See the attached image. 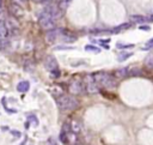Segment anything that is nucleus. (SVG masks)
I'll use <instances>...</instances> for the list:
<instances>
[{"label":"nucleus","instance_id":"obj_6","mask_svg":"<svg viewBox=\"0 0 153 145\" xmlns=\"http://www.w3.org/2000/svg\"><path fill=\"white\" fill-rule=\"evenodd\" d=\"M59 64H57L56 59L53 57V55H48L44 60V66L48 71L53 72V71H56V70H59V66H57Z\"/></svg>","mask_w":153,"mask_h":145},{"label":"nucleus","instance_id":"obj_18","mask_svg":"<svg viewBox=\"0 0 153 145\" xmlns=\"http://www.w3.org/2000/svg\"><path fill=\"white\" fill-rule=\"evenodd\" d=\"M151 48H153V39H151V40H148V41H147L146 47H144V48H142V50H148V49H151Z\"/></svg>","mask_w":153,"mask_h":145},{"label":"nucleus","instance_id":"obj_7","mask_svg":"<svg viewBox=\"0 0 153 145\" xmlns=\"http://www.w3.org/2000/svg\"><path fill=\"white\" fill-rule=\"evenodd\" d=\"M68 125H69V131L74 134H79L83 130V125L78 120H72L71 122H68Z\"/></svg>","mask_w":153,"mask_h":145},{"label":"nucleus","instance_id":"obj_17","mask_svg":"<svg viewBox=\"0 0 153 145\" xmlns=\"http://www.w3.org/2000/svg\"><path fill=\"white\" fill-rule=\"evenodd\" d=\"M135 45H133V43H128V45H126V43H117L116 45V47L119 48V49H127V48H133Z\"/></svg>","mask_w":153,"mask_h":145},{"label":"nucleus","instance_id":"obj_9","mask_svg":"<svg viewBox=\"0 0 153 145\" xmlns=\"http://www.w3.org/2000/svg\"><path fill=\"white\" fill-rule=\"evenodd\" d=\"M7 35H9V30L6 24L3 21H0V39H6Z\"/></svg>","mask_w":153,"mask_h":145},{"label":"nucleus","instance_id":"obj_13","mask_svg":"<svg viewBox=\"0 0 153 145\" xmlns=\"http://www.w3.org/2000/svg\"><path fill=\"white\" fill-rule=\"evenodd\" d=\"M129 27H130V23H124V24H121V25L116 27L115 29H112L111 31H112V32H119V31H122V30H126V29H128Z\"/></svg>","mask_w":153,"mask_h":145},{"label":"nucleus","instance_id":"obj_23","mask_svg":"<svg viewBox=\"0 0 153 145\" xmlns=\"http://www.w3.org/2000/svg\"><path fill=\"white\" fill-rule=\"evenodd\" d=\"M34 1H36V3H42V0H34Z\"/></svg>","mask_w":153,"mask_h":145},{"label":"nucleus","instance_id":"obj_22","mask_svg":"<svg viewBox=\"0 0 153 145\" xmlns=\"http://www.w3.org/2000/svg\"><path fill=\"white\" fill-rule=\"evenodd\" d=\"M3 9V0H0V10Z\"/></svg>","mask_w":153,"mask_h":145},{"label":"nucleus","instance_id":"obj_4","mask_svg":"<svg viewBox=\"0 0 153 145\" xmlns=\"http://www.w3.org/2000/svg\"><path fill=\"white\" fill-rule=\"evenodd\" d=\"M68 90L69 93L73 94V95H80L85 91V88H84V84L80 82V80H72L69 83V86H68Z\"/></svg>","mask_w":153,"mask_h":145},{"label":"nucleus","instance_id":"obj_11","mask_svg":"<svg viewBox=\"0 0 153 145\" xmlns=\"http://www.w3.org/2000/svg\"><path fill=\"white\" fill-rule=\"evenodd\" d=\"M132 55H133V53H130V52H124V53H121L120 55L117 57V60H119L120 62H122V61H124V60L129 59Z\"/></svg>","mask_w":153,"mask_h":145},{"label":"nucleus","instance_id":"obj_21","mask_svg":"<svg viewBox=\"0 0 153 145\" xmlns=\"http://www.w3.org/2000/svg\"><path fill=\"white\" fill-rule=\"evenodd\" d=\"M11 133H12L13 136H16L17 138H19V137H21V133H19L18 131H11Z\"/></svg>","mask_w":153,"mask_h":145},{"label":"nucleus","instance_id":"obj_3","mask_svg":"<svg viewBox=\"0 0 153 145\" xmlns=\"http://www.w3.org/2000/svg\"><path fill=\"white\" fill-rule=\"evenodd\" d=\"M56 104L62 111H73L78 107L79 102L71 95H60L56 97Z\"/></svg>","mask_w":153,"mask_h":145},{"label":"nucleus","instance_id":"obj_20","mask_svg":"<svg viewBox=\"0 0 153 145\" xmlns=\"http://www.w3.org/2000/svg\"><path fill=\"white\" fill-rule=\"evenodd\" d=\"M139 29H140V30H146V31L151 30V28H149L148 25H141V27H139Z\"/></svg>","mask_w":153,"mask_h":145},{"label":"nucleus","instance_id":"obj_1","mask_svg":"<svg viewBox=\"0 0 153 145\" xmlns=\"http://www.w3.org/2000/svg\"><path fill=\"white\" fill-rule=\"evenodd\" d=\"M62 11L59 9V6L54 5H48L47 7L43 9V11L38 14V23L43 29H54L56 21L61 18Z\"/></svg>","mask_w":153,"mask_h":145},{"label":"nucleus","instance_id":"obj_5","mask_svg":"<svg viewBox=\"0 0 153 145\" xmlns=\"http://www.w3.org/2000/svg\"><path fill=\"white\" fill-rule=\"evenodd\" d=\"M85 80H86V85H85V90L89 93V94H96L99 90V86H98V84L96 83L94 80H93V78H92V75L91 76H87L86 78H85Z\"/></svg>","mask_w":153,"mask_h":145},{"label":"nucleus","instance_id":"obj_19","mask_svg":"<svg viewBox=\"0 0 153 145\" xmlns=\"http://www.w3.org/2000/svg\"><path fill=\"white\" fill-rule=\"evenodd\" d=\"M9 43L5 41V39H0V49H3V48H6Z\"/></svg>","mask_w":153,"mask_h":145},{"label":"nucleus","instance_id":"obj_24","mask_svg":"<svg viewBox=\"0 0 153 145\" xmlns=\"http://www.w3.org/2000/svg\"><path fill=\"white\" fill-rule=\"evenodd\" d=\"M75 145H82V144H75Z\"/></svg>","mask_w":153,"mask_h":145},{"label":"nucleus","instance_id":"obj_16","mask_svg":"<svg viewBox=\"0 0 153 145\" xmlns=\"http://www.w3.org/2000/svg\"><path fill=\"white\" fill-rule=\"evenodd\" d=\"M145 65L149 68H153V55H148L145 60Z\"/></svg>","mask_w":153,"mask_h":145},{"label":"nucleus","instance_id":"obj_15","mask_svg":"<svg viewBox=\"0 0 153 145\" xmlns=\"http://www.w3.org/2000/svg\"><path fill=\"white\" fill-rule=\"evenodd\" d=\"M85 50H86V52H93V53H99V52H101V49H99L98 47H96V46H91V45L85 46Z\"/></svg>","mask_w":153,"mask_h":145},{"label":"nucleus","instance_id":"obj_12","mask_svg":"<svg viewBox=\"0 0 153 145\" xmlns=\"http://www.w3.org/2000/svg\"><path fill=\"white\" fill-rule=\"evenodd\" d=\"M132 21L134 23H144V22H146L148 19L144 16H132Z\"/></svg>","mask_w":153,"mask_h":145},{"label":"nucleus","instance_id":"obj_10","mask_svg":"<svg viewBox=\"0 0 153 145\" xmlns=\"http://www.w3.org/2000/svg\"><path fill=\"white\" fill-rule=\"evenodd\" d=\"M126 76H128V68L127 67H122L115 71V77L116 78H124Z\"/></svg>","mask_w":153,"mask_h":145},{"label":"nucleus","instance_id":"obj_2","mask_svg":"<svg viewBox=\"0 0 153 145\" xmlns=\"http://www.w3.org/2000/svg\"><path fill=\"white\" fill-rule=\"evenodd\" d=\"M93 80L98 84V86H104L107 89H112L116 88V80L112 76H110L109 73H105V72H97V73L92 75Z\"/></svg>","mask_w":153,"mask_h":145},{"label":"nucleus","instance_id":"obj_8","mask_svg":"<svg viewBox=\"0 0 153 145\" xmlns=\"http://www.w3.org/2000/svg\"><path fill=\"white\" fill-rule=\"evenodd\" d=\"M29 89H30V83L28 80H23V82L17 84V90L19 93H22V94L29 91Z\"/></svg>","mask_w":153,"mask_h":145},{"label":"nucleus","instance_id":"obj_14","mask_svg":"<svg viewBox=\"0 0 153 145\" xmlns=\"http://www.w3.org/2000/svg\"><path fill=\"white\" fill-rule=\"evenodd\" d=\"M28 122H29V125L31 123V125H34V126H37L38 125V120H37V118L35 116V115H28Z\"/></svg>","mask_w":153,"mask_h":145}]
</instances>
